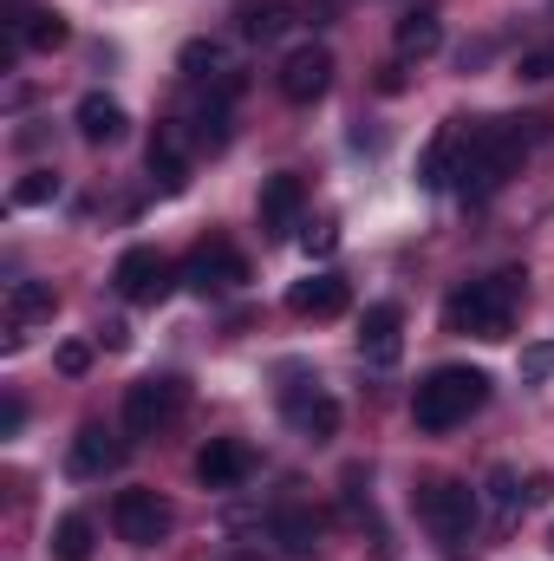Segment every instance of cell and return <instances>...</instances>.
I'll use <instances>...</instances> for the list:
<instances>
[{
  "label": "cell",
  "instance_id": "cell-20",
  "mask_svg": "<svg viewBox=\"0 0 554 561\" xmlns=\"http://www.w3.org/2000/svg\"><path fill=\"white\" fill-rule=\"evenodd\" d=\"M176 72H183L189 85H229V79H235V53H229L222 39H189V46L176 53Z\"/></svg>",
  "mask_w": 554,
  "mask_h": 561
},
{
  "label": "cell",
  "instance_id": "cell-21",
  "mask_svg": "<svg viewBox=\"0 0 554 561\" xmlns=\"http://www.w3.org/2000/svg\"><path fill=\"white\" fill-rule=\"evenodd\" d=\"M320 516L313 510H275V523H268V536L280 542V561H313V549H320Z\"/></svg>",
  "mask_w": 554,
  "mask_h": 561
},
{
  "label": "cell",
  "instance_id": "cell-6",
  "mask_svg": "<svg viewBox=\"0 0 554 561\" xmlns=\"http://www.w3.org/2000/svg\"><path fill=\"white\" fill-rule=\"evenodd\" d=\"M112 529H118V542H131V549H157V542L176 529V510H170L157 490H118V496H112Z\"/></svg>",
  "mask_w": 554,
  "mask_h": 561
},
{
  "label": "cell",
  "instance_id": "cell-15",
  "mask_svg": "<svg viewBox=\"0 0 554 561\" xmlns=\"http://www.w3.org/2000/svg\"><path fill=\"white\" fill-rule=\"evenodd\" d=\"M249 470H255V450H249L242 437H209V444L196 450V483H203V490H242Z\"/></svg>",
  "mask_w": 554,
  "mask_h": 561
},
{
  "label": "cell",
  "instance_id": "cell-27",
  "mask_svg": "<svg viewBox=\"0 0 554 561\" xmlns=\"http://www.w3.org/2000/svg\"><path fill=\"white\" fill-rule=\"evenodd\" d=\"M59 196V176L53 170H26L20 183H13V209H46Z\"/></svg>",
  "mask_w": 554,
  "mask_h": 561
},
{
  "label": "cell",
  "instance_id": "cell-30",
  "mask_svg": "<svg viewBox=\"0 0 554 561\" xmlns=\"http://www.w3.org/2000/svg\"><path fill=\"white\" fill-rule=\"evenodd\" d=\"M53 366H59L66 379H85V373H92V346H85V340H66V346L53 353Z\"/></svg>",
  "mask_w": 554,
  "mask_h": 561
},
{
  "label": "cell",
  "instance_id": "cell-29",
  "mask_svg": "<svg viewBox=\"0 0 554 561\" xmlns=\"http://www.w3.org/2000/svg\"><path fill=\"white\" fill-rule=\"evenodd\" d=\"M522 379H529V386H549V379H554V340L522 346Z\"/></svg>",
  "mask_w": 554,
  "mask_h": 561
},
{
  "label": "cell",
  "instance_id": "cell-2",
  "mask_svg": "<svg viewBox=\"0 0 554 561\" xmlns=\"http://www.w3.org/2000/svg\"><path fill=\"white\" fill-rule=\"evenodd\" d=\"M529 275L522 268H503V275L463 280L450 300H443V333H476V340H509V320H516V300H522Z\"/></svg>",
  "mask_w": 554,
  "mask_h": 561
},
{
  "label": "cell",
  "instance_id": "cell-22",
  "mask_svg": "<svg viewBox=\"0 0 554 561\" xmlns=\"http://www.w3.org/2000/svg\"><path fill=\"white\" fill-rule=\"evenodd\" d=\"M72 125H79V138H85V144H118L131 118H125V105H118V99L85 92V99H79V112H72Z\"/></svg>",
  "mask_w": 554,
  "mask_h": 561
},
{
  "label": "cell",
  "instance_id": "cell-18",
  "mask_svg": "<svg viewBox=\"0 0 554 561\" xmlns=\"http://www.w3.org/2000/svg\"><path fill=\"white\" fill-rule=\"evenodd\" d=\"M300 209H307V183H300L293 170H275V176L262 183V229H268V236H287V229L300 222Z\"/></svg>",
  "mask_w": 554,
  "mask_h": 561
},
{
  "label": "cell",
  "instance_id": "cell-24",
  "mask_svg": "<svg viewBox=\"0 0 554 561\" xmlns=\"http://www.w3.org/2000/svg\"><path fill=\"white\" fill-rule=\"evenodd\" d=\"M392 39H399V59H430L443 46V20L437 13H405Z\"/></svg>",
  "mask_w": 554,
  "mask_h": 561
},
{
  "label": "cell",
  "instance_id": "cell-8",
  "mask_svg": "<svg viewBox=\"0 0 554 561\" xmlns=\"http://www.w3.org/2000/svg\"><path fill=\"white\" fill-rule=\"evenodd\" d=\"M189 150H196V138H189L183 118L157 125V138H150V150H143V163H150V183H157L163 196H183V190H189Z\"/></svg>",
  "mask_w": 554,
  "mask_h": 561
},
{
  "label": "cell",
  "instance_id": "cell-14",
  "mask_svg": "<svg viewBox=\"0 0 554 561\" xmlns=\"http://www.w3.org/2000/svg\"><path fill=\"white\" fill-rule=\"evenodd\" d=\"M53 313H59V294H53L46 280H13V287H7V340H0V346L20 353L26 333H33L39 320H53Z\"/></svg>",
  "mask_w": 554,
  "mask_h": 561
},
{
  "label": "cell",
  "instance_id": "cell-32",
  "mask_svg": "<svg viewBox=\"0 0 554 561\" xmlns=\"http://www.w3.org/2000/svg\"><path fill=\"white\" fill-rule=\"evenodd\" d=\"M522 496H529V503H549V496H554V477H549V470H529V477H522Z\"/></svg>",
  "mask_w": 554,
  "mask_h": 561
},
{
  "label": "cell",
  "instance_id": "cell-16",
  "mask_svg": "<svg viewBox=\"0 0 554 561\" xmlns=\"http://www.w3.org/2000/svg\"><path fill=\"white\" fill-rule=\"evenodd\" d=\"M118 463H125V437L105 431V424H79V437H72V450H66V470H72L79 483H92V477H112Z\"/></svg>",
  "mask_w": 554,
  "mask_h": 561
},
{
  "label": "cell",
  "instance_id": "cell-3",
  "mask_svg": "<svg viewBox=\"0 0 554 561\" xmlns=\"http://www.w3.org/2000/svg\"><path fill=\"white\" fill-rule=\"evenodd\" d=\"M483 405H489V373H476V366H430L412 392V424L417 431H457Z\"/></svg>",
  "mask_w": 554,
  "mask_h": 561
},
{
  "label": "cell",
  "instance_id": "cell-25",
  "mask_svg": "<svg viewBox=\"0 0 554 561\" xmlns=\"http://www.w3.org/2000/svg\"><path fill=\"white\" fill-rule=\"evenodd\" d=\"M92 542H99V529H92V516H59L53 523V561H92Z\"/></svg>",
  "mask_w": 554,
  "mask_h": 561
},
{
  "label": "cell",
  "instance_id": "cell-26",
  "mask_svg": "<svg viewBox=\"0 0 554 561\" xmlns=\"http://www.w3.org/2000/svg\"><path fill=\"white\" fill-rule=\"evenodd\" d=\"M287 20H293L287 0H262V7L242 13V33H249V39H275V33H287Z\"/></svg>",
  "mask_w": 554,
  "mask_h": 561
},
{
  "label": "cell",
  "instance_id": "cell-28",
  "mask_svg": "<svg viewBox=\"0 0 554 561\" xmlns=\"http://www.w3.org/2000/svg\"><path fill=\"white\" fill-rule=\"evenodd\" d=\"M516 79H522V85H549V79H554V39H542V46H522Z\"/></svg>",
  "mask_w": 554,
  "mask_h": 561
},
{
  "label": "cell",
  "instance_id": "cell-9",
  "mask_svg": "<svg viewBox=\"0 0 554 561\" xmlns=\"http://www.w3.org/2000/svg\"><path fill=\"white\" fill-rule=\"evenodd\" d=\"M275 85H280V99L287 105H313V99H326V85H333V53L326 46H293L287 59H280V72H275Z\"/></svg>",
  "mask_w": 554,
  "mask_h": 561
},
{
  "label": "cell",
  "instance_id": "cell-23",
  "mask_svg": "<svg viewBox=\"0 0 554 561\" xmlns=\"http://www.w3.org/2000/svg\"><path fill=\"white\" fill-rule=\"evenodd\" d=\"M483 503H489V523L509 529V523L522 516V503H529V496H522V477H516L509 463H496V470L483 477Z\"/></svg>",
  "mask_w": 554,
  "mask_h": 561
},
{
  "label": "cell",
  "instance_id": "cell-5",
  "mask_svg": "<svg viewBox=\"0 0 554 561\" xmlns=\"http://www.w3.org/2000/svg\"><path fill=\"white\" fill-rule=\"evenodd\" d=\"M183 412H189V386L176 373H150L125 386V437H163Z\"/></svg>",
  "mask_w": 554,
  "mask_h": 561
},
{
  "label": "cell",
  "instance_id": "cell-12",
  "mask_svg": "<svg viewBox=\"0 0 554 561\" xmlns=\"http://www.w3.org/2000/svg\"><path fill=\"white\" fill-rule=\"evenodd\" d=\"M280 419L293 424L300 437L326 444V437H339V399L320 392V386H287V392H280Z\"/></svg>",
  "mask_w": 554,
  "mask_h": 561
},
{
  "label": "cell",
  "instance_id": "cell-33",
  "mask_svg": "<svg viewBox=\"0 0 554 561\" xmlns=\"http://www.w3.org/2000/svg\"><path fill=\"white\" fill-rule=\"evenodd\" d=\"M20 424H26V405H20V399L7 392V399H0V437H13Z\"/></svg>",
  "mask_w": 554,
  "mask_h": 561
},
{
  "label": "cell",
  "instance_id": "cell-19",
  "mask_svg": "<svg viewBox=\"0 0 554 561\" xmlns=\"http://www.w3.org/2000/svg\"><path fill=\"white\" fill-rule=\"evenodd\" d=\"M463 125H457V118H450V125H443V131H437V138L424 144V163H417V183H424V190H450V183H457V170H463Z\"/></svg>",
  "mask_w": 554,
  "mask_h": 561
},
{
  "label": "cell",
  "instance_id": "cell-4",
  "mask_svg": "<svg viewBox=\"0 0 554 561\" xmlns=\"http://www.w3.org/2000/svg\"><path fill=\"white\" fill-rule=\"evenodd\" d=\"M417 523H424L443 549H470V536H476V490L457 483V477L424 483V490H417Z\"/></svg>",
  "mask_w": 554,
  "mask_h": 561
},
{
  "label": "cell",
  "instance_id": "cell-17",
  "mask_svg": "<svg viewBox=\"0 0 554 561\" xmlns=\"http://www.w3.org/2000/svg\"><path fill=\"white\" fill-rule=\"evenodd\" d=\"M346 275H333V268H320V275L293 280L287 287V313H300V320H333V313H346Z\"/></svg>",
  "mask_w": 554,
  "mask_h": 561
},
{
  "label": "cell",
  "instance_id": "cell-10",
  "mask_svg": "<svg viewBox=\"0 0 554 561\" xmlns=\"http://www.w3.org/2000/svg\"><path fill=\"white\" fill-rule=\"evenodd\" d=\"M72 39V26H66V13H53V7H13L7 13V53H59Z\"/></svg>",
  "mask_w": 554,
  "mask_h": 561
},
{
  "label": "cell",
  "instance_id": "cell-31",
  "mask_svg": "<svg viewBox=\"0 0 554 561\" xmlns=\"http://www.w3.org/2000/svg\"><path fill=\"white\" fill-rule=\"evenodd\" d=\"M339 249V222H320V229H307V255H333Z\"/></svg>",
  "mask_w": 554,
  "mask_h": 561
},
{
  "label": "cell",
  "instance_id": "cell-35",
  "mask_svg": "<svg viewBox=\"0 0 554 561\" xmlns=\"http://www.w3.org/2000/svg\"><path fill=\"white\" fill-rule=\"evenodd\" d=\"M549 542H554V536H549Z\"/></svg>",
  "mask_w": 554,
  "mask_h": 561
},
{
  "label": "cell",
  "instance_id": "cell-13",
  "mask_svg": "<svg viewBox=\"0 0 554 561\" xmlns=\"http://www.w3.org/2000/svg\"><path fill=\"white\" fill-rule=\"evenodd\" d=\"M183 280H189V294H229V287H242L249 280V262L229 249V242H203L189 262H183Z\"/></svg>",
  "mask_w": 554,
  "mask_h": 561
},
{
  "label": "cell",
  "instance_id": "cell-7",
  "mask_svg": "<svg viewBox=\"0 0 554 561\" xmlns=\"http://www.w3.org/2000/svg\"><path fill=\"white\" fill-rule=\"evenodd\" d=\"M112 287H118L131 307H157V300L176 287V268H170L163 249H125L118 268H112Z\"/></svg>",
  "mask_w": 554,
  "mask_h": 561
},
{
  "label": "cell",
  "instance_id": "cell-34",
  "mask_svg": "<svg viewBox=\"0 0 554 561\" xmlns=\"http://www.w3.org/2000/svg\"><path fill=\"white\" fill-rule=\"evenodd\" d=\"M99 340H105L112 353H125V346H131V327H125V320H105V327H99Z\"/></svg>",
  "mask_w": 554,
  "mask_h": 561
},
{
  "label": "cell",
  "instance_id": "cell-11",
  "mask_svg": "<svg viewBox=\"0 0 554 561\" xmlns=\"http://www.w3.org/2000/svg\"><path fill=\"white\" fill-rule=\"evenodd\" d=\"M359 359L379 366V373L405 359V313H399L392 300H379V307L359 313Z\"/></svg>",
  "mask_w": 554,
  "mask_h": 561
},
{
  "label": "cell",
  "instance_id": "cell-1",
  "mask_svg": "<svg viewBox=\"0 0 554 561\" xmlns=\"http://www.w3.org/2000/svg\"><path fill=\"white\" fill-rule=\"evenodd\" d=\"M535 131H542V118H496V125H476V131H470V144H463V170H457V190H463L470 203L496 196V190L516 176V163L529 157Z\"/></svg>",
  "mask_w": 554,
  "mask_h": 561
}]
</instances>
